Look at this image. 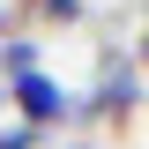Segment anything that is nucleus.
<instances>
[{
	"label": "nucleus",
	"instance_id": "1",
	"mask_svg": "<svg viewBox=\"0 0 149 149\" xmlns=\"http://www.w3.org/2000/svg\"><path fill=\"white\" fill-rule=\"evenodd\" d=\"M8 104H15V112H22V127H37V134H52V127H67V119H74L67 82H52L45 67L22 74V82H8Z\"/></svg>",
	"mask_w": 149,
	"mask_h": 149
},
{
	"label": "nucleus",
	"instance_id": "2",
	"mask_svg": "<svg viewBox=\"0 0 149 149\" xmlns=\"http://www.w3.org/2000/svg\"><path fill=\"white\" fill-rule=\"evenodd\" d=\"M74 112H90V119H112V127H119V119L134 112V60H127V52H104V60H97L90 97H82Z\"/></svg>",
	"mask_w": 149,
	"mask_h": 149
},
{
	"label": "nucleus",
	"instance_id": "3",
	"mask_svg": "<svg viewBox=\"0 0 149 149\" xmlns=\"http://www.w3.org/2000/svg\"><path fill=\"white\" fill-rule=\"evenodd\" d=\"M22 74H37V45L15 30L8 45H0V82H22Z\"/></svg>",
	"mask_w": 149,
	"mask_h": 149
},
{
	"label": "nucleus",
	"instance_id": "4",
	"mask_svg": "<svg viewBox=\"0 0 149 149\" xmlns=\"http://www.w3.org/2000/svg\"><path fill=\"white\" fill-rule=\"evenodd\" d=\"M82 15H90L82 0H37V8H30V22H52V30H74Z\"/></svg>",
	"mask_w": 149,
	"mask_h": 149
},
{
	"label": "nucleus",
	"instance_id": "5",
	"mask_svg": "<svg viewBox=\"0 0 149 149\" xmlns=\"http://www.w3.org/2000/svg\"><path fill=\"white\" fill-rule=\"evenodd\" d=\"M37 142H45V134L22 127V119H15V127H0V149H37Z\"/></svg>",
	"mask_w": 149,
	"mask_h": 149
},
{
	"label": "nucleus",
	"instance_id": "6",
	"mask_svg": "<svg viewBox=\"0 0 149 149\" xmlns=\"http://www.w3.org/2000/svg\"><path fill=\"white\" fill-rule=\"evenodd\" d=\"M8 37H15V15H8V8H0V45H8Z\"/></svg>",
	"mask_w": 149,
	"mask_h": 149
},
{
	"label": "nucleus",
	"instance_id": "7",
	"mask_svg": "<svg viewBox=\"0 0 149 149\" xmlns=\"http://www.w3.org/2000/svg\"><path fill=\"white\" fill-rule=\"evenodd\" d=\"M134 67H142V74H149V30H142V52H134Z\"/></svg>",
	"mask_w": 149,
	"mask_h": 149
},
{
	"label": "nucleus",
	"instance_id": "8",
	"mask_svg": "<svg viewBox=\"0 0 149 149\" xmlns=\"http://www.w3.org/2000/svg\"><path fill=\"white\" fill-rule=\"evenodd\" d=\"M67 149H97V142H67Z\"/></svg>",
	"mask_w": 149,
	"mask_h": 149
}]
</instances>
